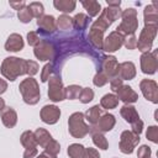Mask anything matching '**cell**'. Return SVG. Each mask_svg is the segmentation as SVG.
Here are the masks:
<instances>
[{"instance_id": "6da1fadb", "label": "cell", "mask_w": 158, "mask_h": 158, "mask_svg": "<svg viewBox=\"0 0 158 158\" xmlns=\"http://www.w3.org/2000/svg\"><path fill=\"white\" fill-rule=\"evenodd\" d=\"M26 64H27L26 59L19 57H6L1 63L0 72L2 77L9 79L10 81H14L20 75L26 74Z\"/></svg>"}, {"instance_id": "7a4b0ae2", "label": "cell", "mask_w": 158, "mask_h": 158, "mask_svg": "<svg viewBox=\"0 0 158 158\" xmlns=\"http://www.w3.org/2000/svg\"><path fill=\"white\" fill-rule=\"evenodd\" d=\"M22 99L28 105H36L41 99V90L37 80L33 77H28L23 79L19 85Z\"/></svg>"}, {"instance_id": "3957f363", "label": "cell", "mask_w": 158, "mask_h": 158, "mask_svg": "<svg viewBox=\"0 0 158 158\" xmlns=\"http://www.w3.org/2000/svg\"><path fill=\"white\" fill-rule=\"evenodd\" d=\"M122 19L121 23L117 26L116 31L120 32L123 36L135 35L136 30L138 28V20H137V10L133 7H127L123 11H121Z\"/></svg>"}, {"instance_id": "277c9868", "label": "cell", "mask_w": 158, "mask_h": 158, "mask_svg": "<svg viewBox=\"0 0 158 158\" xmlns=\"http://www.w3.org/2000/svg\"><path fill=\"white\" fill-rule=\"evenodd\" d=\"M68 131L74 138H83L90 132L83 112H74L68 118Z\"/></svg>"}, {"instance_id": "5b68a950", "label": "cell", "mask_w": 158, "mask_h": 158, "mask_svg": "<svg viewBox=\"0 0 158 158\" xmlns=\"http://www.w3.org/2000/svg\"><path fill=\"white\" fill-rule=\"evenodd\" d=\"M120 16H121L120 7H110V6H107V7L101 10L100 16L98 17V20H95L93 22L91 27L105 32Z\"/></svg>"}, {"instance_id": "8992f818", "label": "cell", "mask_w": 158, "mask_h": 158, "mask_svg": "<svg viewBox=\"0 0 158 158\" xmlns=\"http://www.w3.org/2000/svg\"><path fill=\"white\" fill-rule=\"evenodd\" d=\"M156 35H157V26H144L141 30L139 37L137 38L136 48H138V51H141L142 53L151 52Z\"/></svg>"}, {"instance_id": "52a82bcc", "label": "cell", "mask_w": 158, "mask_h": 158, "mask_svg": "<svg viewBox=\"0 0 158 158\" xmlns=\"http://www.w3.org/2000/svg\"><path fill=\"white\" fill-rule=\"evenodd\" d=\"M139 135L132 132V131H123L120 136V143H118V148L123 154H131L136 146L139 143Z\"/></svg>"}, {"instance_id": "ba28073f", "label": "cell", "mask_w": 158, "mask_h": 158, "mask_svg": "<svg viewBox=\"0 0 158 158\" xmlns=\"http://www.w3.org/2000/svg\"><path fill=\"white\" fill-rule=\"evenodd\" d=\"M48 98L53 102H59L63 101L64 98V86L58 75H52L48 79Z\"/></svg>"}, {"instance_id": "9c48e42d", "label": "cell", "mask_w": 158, "mask_h": 158, "mask_svg": "<svg viewBox=\"0 0 158 158\" xmlns=\"http://www.w3.org/2000/svg\"><path fill=\"white\" fill-rule=\"evenodd\" d=\"M33 54L40 60H52L56 54V47L52 42L47 40H41V42L35 47Z\"/></svg>"}, {"instance_id": "30bf717a", "label": "cell", "mask_w": 158, "mask_h": 158, "mask_svg": "<svg viewBox=\"0 0 158 158\" xmlns=\"http://www.w3.org/2000/svg\"><path fill=\"white\" fill-rule=\"evenodd\" d=\"M157 54H158V51L154 49L152 52H146V53H142L141 56V70L144 73V74H148V75H152L156 73L157 70V67H158V59H157Z\"/></svg>"}, {"instance_id": "8fae6325", "label": "cell", "mask_w": 158, "mask_h": 158, "mask_svg": "<svg viewBox=\"0 0 158 158\" xmlns=\"http://www.w3.org/2000/svg\"><path fill=\"white\" fill-rule=\"evenodd\" d=\"M123 40H125L123 35H121L117 31H112V32L109 33V36L106 38H104L102 49L105 52H107V53L116 52L123 46Z\"/></svg>"}, {"instance_id": "7c38bea8", "label": "cell", "mask_w": 158, "mask_h": 158, "mask_svg": "<svg viewBox=\"0 0 158 158\" xmlns=\"http://www.w3.org/2000/svg\"><path fill=\"white\" fill-rule=\"evenodd\" d=\"M139 89L146 100L157 104L158 102V85L152 79H142L139 83Z\"/></svg>"}, {"instance_id": "4fadbf2b", "label": "cell", "mask_w": 158, "mask_h": 158, "mask_svg": "<svg viewBox=\"0 0 158 158\" xmlns=\"http://www.w3.org/2000/svg\"><path fill=\"white\" fill-rule=\"evenodd\" d=\"M40 116H41V120L44 123L54 125L59 120V117H60V110L56 105H44L41 109Z\"/></svg>"}, {"instance_id": "5bb4252c", "label": "cell", "mask_w": 158, "mask_h": 158, "mask_svg": "<svg viewBox=\"0 0 158 158\" xmlns=\"http://www.w3.org/2000/svg\"><path fill=\"white\" fill-rule=\"evenodd\" d=\"M118 62L116 59V57L114 56H106L102 58L101 60V72H104L109 80L117 77V73H118Z\"/></svg>"}, {"instance_id": "9a60e30c", "label": "cell", "mask_w": 158, "mask_h": 158, "mask_svg": "<svg viewBox=\"0 0 158 158\" xmlns=\"http://www.w3.org/2000/svg\"><path fill=\"white\" fill-rule=\"evenodd\" d=\"M116 96L118 100H121L125 104H133L138 100V94L130 86V85H121L115 90Z\"/></svg>"}, {"instance_id": "2e32d148", "label": "cell", "mask_w": 158, "mask_h": 158, "mask_svg": "<svg viewBox=\"0 0 158 158\" xmlns=\"http://www.w3.org/2000/svg\"><path fill=\"white\" fill-rule=\"evenodd\" d=\"M115 125H116V118H115V116H114L112 114H109V112H107V114H102V115L100 116L99 121L96 122V125L93 126L91 128H94V130H96V131L104 133V132L111 131V130L115 127Z\"/></svg>"}, {"instance_id": "e0dca14e", "label": "cell", "mask_w": 158, "mask_h": 158, "mask_svg": "<svg viewBox=\"0 0 158 158\" xmlns=\"http://www.w3.org/2000/svg\"><path fill=\"white\" fill-rule=\"evenodd\" d=\"M37 26H38V31L41 33H53L57 30V25H56V19L52 15H42L40 19H37Z\"/></svg>"}, {"instance_id": "ac0fdd59", "label": "cell", "mask_w": 158, "mask_h": 158, "mask_svg": "<svg viewBox=\"0 0 158 158\" xmlns=\"http://www.w3.org/2000/svg\"><path fill=\"white\" fill-rule=\"evenodd\" d=\"M143 17H144V26H157V23H158V7H157L156 1L144 7Z\"/></svg>"}, {"instance_id": "d6986e66", "label": "cell", "mask_w": 158, "mask_h": 158, "mask_svg": "<svg viewBox=\"0 0 158 158\" xmlns=\"http://www.w3.org/2000/svg\"><path fill=\"white\" fill-rule=\"evenodd\" d=\"M117 77L121 80H132L136 77V65L132 62H122V63H120Z\"/></svg>"}, {"instance_id": "ffe728a7", "label": "cell", "mask_w": 158, "mask_h": 158, "mask_svg": "<svg viewBox=\"0 0 158 158\" xmlns=\"http://www.w3.org/2000/svg\"><path fill=\"white\" fill-rule=\"evenodd\" d=\"M0 117H1V122L7 128H12L17 123V114L10 106H5L2 109V111L0 112Z\"/></svg>"}, {"instance_id": "44dd1931", "label": "cell", "mask_w": 158, "mask_h": 158, "mask_svg": "<svg viewBox=\"0 0 158 158\" xmlns=\"http://www.w3.org/2000/svg\"><path fill=\"white\" fill-rule=\"evenodd\" d=\"M23 38L19 33H11L5 42V49L7 52H19L23 48Z\"/></svg>"}, {"instance_id": "7402d4cb", "label": "cell", "mask_w": 158, "mask_h": 158, "mask_svg": "<svg viewBox=\"0 0 158 158\" xmlns=\"http://www.w3.org/2000/svg\"><path fill=\"white\" fill-rule=\"evenodd\" d=\"M120 114H121V116L123 117V120H125L126 122H128L130 125H132V123H135V122H137V121L141 120V118H139V115H138V112H137V110H136V107L132 106V105H130V104L123 105V106L120 109Z\"/></svg>"}, {"instance_id": "603a6c76", "label": "cell", "mask_w": 158, "mask_h": 158, "mask_svg": "<svg viewBox=\"0 0 158 158\" xmlns=\"http://www.w3.org/2000/svg\"><path fill=\"white\" fill-rule=\"evenodd\" d=\"M33 135H35V139H36L37 146H40V147H42V148H44V147L53 139V138H52V135H51L46 128H42V127L37 128V130L33 132Z\"/></svg>"}, {"instance_id": "cb8c5ba5", "label": "cell", "mask_w": 158, "mask_h": 158, "mask_svg": "<svg viewBox=\"0 0 158 158\" xmlns=\"http://www.w3.org/2000/svg\"><path fill=\"white\" fill-rule=\"evenodd\" d=\"M101 115H102V109H101V106L94 105V106H91L90 109H88V110L85 111L84 117H85V120H86L90 125L95 126Z\"/></svg>"}, {"instance_id": "d4e9b609", "label": "cell", "mask_w": 158, "mask_h": 158, "mask_svg": "<svg viewBox=\"0 0 158 158\" xmlns=\"http://www.w3.org/2000/svg\"><path fill=\"white\" fill-rule=\"evenodd\" d=\"M88 38H89V42H90L95 48L102 49V43H104V32H102V31L90 27Z\"/></svg>"}, {"instance_id": "484cf974", "label": "cell", "mask_w": 158, "mask_h": 158, "mask_svg": "<svg viewBox=\"0 0 158 158\" xmlns=\"http://www.w3.org/2000/svg\"><path fill=\"white\" fill-rule=\"evenodd\" d=\"M80 4L86 10L89 17H94V16L99 15V12H101V5L96 0H81Z\"/></svg>"}, {"instance_id": "4316f807", "label": "cell", "mask_w": 158, "mask_h": 158, "mask_svg": "<svg viewBox=\"0 0 158 158\" xmlns=\"http://www.w3.org/2000/svg\"><path fill=\"white\" fill-rule=\"evenodd\" d=\"M90 133H91V139H93L94 144L98 148L104 149V151H106L109 148V142H107L106 137L101 132H99V131H96V130H94V128L90 127Z\"/></svg>"}, {"instance_id": "83f0119b", "label": "cell", "mask_w": 158, "mask_h": 158, "mask_svg": "<svg viewBox=\"0 0 158 158\" xmlns=\"http://www.w3.org/2000/svg\"><path fill=\"white\" fill-rule=\"evenodd\" d=\"M53 6L58 11H62L63 14H68V12H72L75 10L77 2L74 0H54Z\"/></svg>"}, {"instance_id": "f1b7e54d", "label": "cell", "mask_w": 158, "mask_h": 158, "mask_svg": "<svg viewBox=\"0 0 158 158\" xmlns=\"http://www.w3.org/2000/svg\"><path fill=\"white\" fill-rule=\"evenodd\" d=\"M67 153L70 158H86V149L83 144H79V143L69 144Z\"/></svg>"}, {"instance_id": "f546056e", "label": "cell", "mask_w": 158, "mask_h": 158, "mask_svg": "<svg viewBox=\"0 0 158 158\" xmlns=\"http://www.w3.org/2000/svg\"><path fill=\"white\" fill-rule=\"evenodd\" d=\"M117 105H118V99L115 94H105L100 100V106L104 107L105 110L115 109Z\"/></svg>"}, {"instance_id": "4dcf8cb0", "label": "cell", "mask_w": 158, "mask_h": 158, "mask_svg": "<svg viewBox=\"0 0 158 158\" xmlns=\"http://www.w3.org/2000/svg\"><path fill=\"white\" fill-rule=\"evenodd\" d=\"M20 142L21 144L26 148H36L37 147V143H36V139H35V135L32 131H25L22 132L21 137H20Z\"/></svg>"}, {"instance_id": "1f68e13d", "label": "cell", "mask_w": 158, "mask_h": 158, "mask_svg": "<svg viewBox=\"0 0 158 158\" xmlns=\"http://www.w3.org/2000/svg\"><path fill=\"white\" fill-rule=\"evenodd\" d=\"M72 21H73L74 28H77V30H84V28H86V26L89 23V16L85 15V14L79 12V14H77L72 19Z\"/></svg>"}, {"instance_id": "d6a6232c", "label": "cell", "mask_w": 158, "mask_h": 158, "mask_svg": "<svg viewBox=\"0 0 158 158\" xmlns=\"http://www.w3.org/2000/svg\"><path fill=\"white\" fill-rule=\"evenodd\" d=\"M56 25H57V28L58 30L68 31V30H70L73 27V21H72V17H69L65 14H63V15H60L56 20Z\"/></svg>"}, {"instance_id": "836d02e7", "label": "cell", "mask_w": 158, "mask_h": 158, "mask_svg": "<svg viewBox=\"0 0 158 158\" xmlns=\"http://www.w3.org/2000/svg\"><path fill=\"white\" fill-rule=\"evenodd\" d=\"M81 86L80 85H75V84H72L67 88H64V98L68 99V100H75L79 98V94L81 91Z\"/></svg>"}, {"instance_id": "e575fe53", "label": "cell", "mask_w": 158, "mask_h": 158, "mask_svg": "<svg viewBox=\"0 0 158 158\" xmlns=\"http://www.w3.org/2000/svg\"><path fill=\"white\" fill-rule=\"evenodd\" d=\"M27 9L30 10L32 17H37V19H40L42 15H44V7H43L42 2H38V1L30 2V4L27 5Z\"/></svg>"}, {"instance_id": "d590c367", "label": "cell", "mask_w": 158, "mask_h": 158, "mask_svg": "<svg viewBox=\"0 0 158 158\" xmlns=\"http://www.w3.org/2000/svg\"><path fill=\"white\" fill-rule=\"evenodd\" d=\"M79 101L80 102H83V104H88V102H90L93 99H94V91H93V89H90V88H83L81 89V91H80V94H79Z\"/></svg>"}, {"instance_id": "8d00e7d4", "label": "cell", "mask_w": 158, "mask_h": 158, "mask_svg": "<svg viewBox=\"0 0 158 158\" xmlns=\"http://www.w3.org/2000/svg\"><path fill=\"white\" fill-rule=\"evenodd\" d=\"M93 83H94L95 86H104L105 84L109 83V78H107V75H106L104 72L99 70V72L94 75V78H93Z\"/></svg>"}, {"instance_id": "74e56055", "label": "cell", "mask_w": 158, "mask_h": 158, "mask_svg": "<svg viewBox=\"0 0 158 158\" xmlns=\"http://www.w3.org/2000/svg\"><path fill=\"white\" fill-rule=\"evenodd\" d=\"M17 17H19V20L22 23H28L33 19L32 15H31V12H30V10L27 9V6H25V7H22L21 10L17 11Z\"/></svg>"}, {"instance_id": "f35d334b", "label": "cell", "mask_w": 158, "mask_h": 158, "mask_svg": "<svg viewBox=\"0 0 158 158\" xmlns=\"http://www.w3.org/2000/svg\"><path fill=\"white\" fill-rule=\"evenodd\" d=\"M44 151L48 152V153H51V154H53V156H58V153L60 152V144H59L58 141L52 139V141L44 147Z\"/></svg>"}, {"instance_id": "ab89813d", "label": "cell", "mask_w": 158, "mask_h": 158, "mask_svg": "<svg viewBox=\"0 0 158 158\" xmlns=\"http://www.w3.org/2000/svg\"><path fill=\"white\" fill-rule=\"evenodd\" d=\"M146 137H147V139H149L151 142H153V143H158V127H157L156 125L149 126V127L147 128Z\"/></svg>"}, {"instance_id": "60d3db41", "label": "cell", "mask_w": 158, "mask_h": 158, "mask_svg": "<svg viewBox=\"0 0 158 158\" xmlns=\"http://www.w3.org/2000/svg\"><path fill=\"white\" fill-rule=\"evenodd\" d=\"M52 72H53V65H52V63L44 64V67L42 68V72H41V81H42V83H46V81L51 78Z\"/></svg>"}, {"instance_id": "b9f144b4", "label": "cell", "mask_w": 158, "mask_h": 158, "mask_svg": "<svg viewBox=\"0 0 158 158\" xmlns=\"http://www.w3.org/2000/svg\"><path fill=\"white\" fill-rule=\"evenodd\" d=\"M136 44H137V37H136V35L125 36L123 46H125L127 49H135V48H136Z\"/></svg>"}, {"instance_id": "7bdbcfd3", "label": "cell", "mask_w": 158, "mask_h": 158, "mask_svg": "<svg viewBox=\"0 0 158 158\" xmlns=\"http://www.w3.org/2000/svg\"><path fill=\"white\" fill-rule=\"evenodd\" d=\"M38 73V64L35 60H27L26 64V74L30 77H33L35 74Z\"/></svg>"}, {"instance_id": "ee69618b", "label": "cell", "mask_w": 158, "mask_h": 158, "mask_svg": "<svg viewBox=\"0 0 158 158\" xmlns=\"http://www.w3.org/2000/svg\"><path fill=\"white\" fill-rule=\"evenodd\" d=\"M40 42H41V37L38 36V33H37V32L31 31V32H28V33H27V43H28L30 46L36 47Z\"/></svg>"}, {"instance_id": "f6af8a7d", "label": "cell", "mask_w": 158, "mask_h": 158, "mask_svg": "<svg viewBox=\"0 0 158 158\" xmlns=\"http://www.w3.org/2000/svg\"><path fill=\"white\" fill-rule=\"evenodd\" d=\"M151 154H152V151L148 146L142 144L141 147H138V151H137L138 158H151Z\"/></svg>"}, {"instance_id": "bcb514c9", "label": "cell", "mask_w": 158, "mask_h": 158, "mask_svg": "<svg viewBox=\"0 0 158 158\" xmlns=\"http://www.w3.org/2000/svg\"><path fill=\"white\" fill-rule=\"evenodd\" d=\"M110 81V86H111V89H112V91H115L117 88H120L121 85H122V81L123 80H121L118 77H115V78H112V79H110L109 80Z\"/></svg>"}, {"instance_id": "7dc6e473", "label": "cell", "mask_w": 158, "mask_h": 158, "mask_svg": "<svg viewBox=\"0 0 158 158\" xmlns=\"http://www.w3.org/2000/svg\"><path fill=\"white\" fill-rule=\"evenodd\" d=\"M37 154H38L37 147L36 148H26L23 152V158H36Z\"/></svg>"}, {"instance_id": "c3c4849f", "label": "cell", "mask_w": 158, "mask_h": 158, "mask_svg": "<svg viewBox=\"0 0 158 158\" xmlns=\"http://www.w3.org/2000/svg\"><path fill=\"white\" fill-rule=\"evenodd\" d=\"M85 149H86V158H100V154L95 148L88 147Z\"/></svg>"}, {"instance_id": "681fc988", "label": "cell", "mask_w": 158, "mask_h": 158, "mask_svg": "<svg viewBox=\"0 0 158 158\" xmlns=\"http://www.w3.org/2000/svg\"><path fill=\"white\" fill-rule=\"evenodd\" d=\"M10 6L14 7L15 10H21L22 7L26 6V4H25V1H17V2H15V1H10Z\"/></svg>"}, {"instance_id": "f907efd6", "label": "cell", "mask_w": 158, "mask_h": 158, "mask_svg": "<svg viewBox=\"0 0 158 158\" xmlns=\"http://www.w3.org/2000/svg\"><path fill=\"white\" fill-rule=\"evenodd\" d=\"M36 158H57V156H53V154H51V153H48V152L43 151L42 153L37 154V156H36Z\"/></svg>"}, {"instance_id": "816d5d0a", "label": "cell", "mask_w": 158, "mask_h": 158, "mask_svg": "<svg viewBox=\"0 0 158 158\" xmlns=\"http://www.w3.org/2000/svg\"><path fill=\"white\" fill-rule=\"evenodd\" d=\"M6 89H7V83H6L4 79L0 78V95L4 94V93L6 91Z\"/></svg>"}, {"instance_id": "f5cc1de1", "label": "cell", "mask_w": 158, "mask_h": 158, "mask_svg": "<svg viewBox=\"0 0 158 158\" xmlns=\"http://www.w3.org/2000/svg\"><path fill=\"white\" fill-rule=\"evenodd\" d=\"M106 4H107V6H110V7H120L121 1H120V0H116V1L107 0V1H106Z\"/></svg>"}, {"instance_id": "db71d44e", "label": "cell", "mask_w": 158, "mask_h": 158, "mask_svg": "<svg viewBox=\"0 0 158 158\" xmlns=\"http://www.w3.org/2000/svg\"><path fill=\"white\" fill-rule=\"evenodd\" d=\"M5 107V101H4V99L2 98H0V112L2 111V109Z\"/></svg>"}]
</instances>
